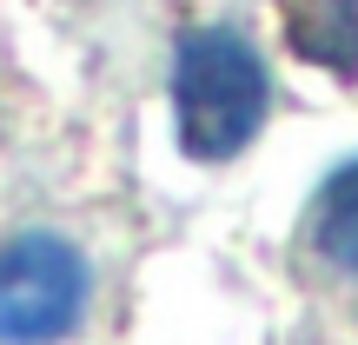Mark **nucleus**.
I'll use <instances>...</instances> for the list:
<instances>
[{"label":"nucleus","instance_id":"1","mask_svg":"<svg viewBox=\"0 0 358 345\" xmlns=\"http://www.w3.org/2000/svg\"><path fill=\"white\" fill-rule=\"evenodd\" d=\"M272 106L266 60L232 27H192L173 47V140L199 167H226L259 140Z\"/></svg>","mask_w":358,"mask_h":345},{"label":"nucleus","instance_id":"2","mask_svg":"<svg viewBox=\"0 0 358 345\" xmlns=\"http://www.w3.org/2000/svg\"><path fill=\"white\" fill-rule=\"evenodd\" d=\"M87 259L60 232L0 239V345H60L87 319Z\"/></svg>","mask_w":358,"mask_h":345},{"label":"nucleus","instance_id":"3","mask_svg":"<svg viewBox=\"0 0 358 345\" xmlns=\"http://www.w3.org/2000/svg\"><path fill=\"white\" fill-rule=\"evenodd\" d=\"M279 27L299 60L358 80V0H279Z\"/></svg>","mask_w":358,"mask_h":345},{"label":"nucleus","instance_id":"4","mask_svg":"<svg viewBox=\"0 0 358 345\" xmlns=\"http://www.w3.org/2000/svg\"><path fill=\"white\" fill-rule=\"evenodd\" d=\"M306 253L319 259L325 272L358 279V153L345 160V167H332L325 186L312 192V206H306Z\"/></svg>","mask_w":358,"mask_h":345}]
</instances>
